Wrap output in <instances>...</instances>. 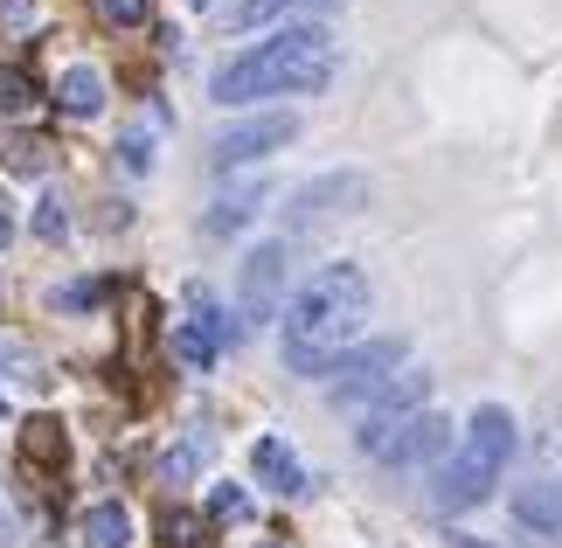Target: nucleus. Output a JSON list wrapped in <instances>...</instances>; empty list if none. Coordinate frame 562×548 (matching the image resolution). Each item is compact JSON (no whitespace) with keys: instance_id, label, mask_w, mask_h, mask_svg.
I'll return each instance as SVG.
<instances>
[{"instance_id":"f257e3e1","label":"nucleus","mask_w":562,"mask_h":548,"mask_svg":"<svg viewBox=\"0 0 562 548\" xmlns=\"http://www.w3.org/2000/svg\"><path fill=\"white\" fill-rule=\"evenodd\" d=\"M361 320H369V278H361L355 265L313 271L292 292V305H285V368H292V376H319V382H327L334 355L361 334Z\"/></svg>"},{"instance_id":"f03ea898","label":"nucleus","mask_w":562,"mask_h":548,"mask_svg":"<svg viewBox=\"0 0 562 548\" xmlns=\"http://www.w3.org/2000/svg\"><path fill=\"white\" fill-rule=\"evenodd\" d=\"M334 77V35L327 29H278L271 42H257V49L229 56L223 70H215L209 98L215 104H257V98H292V91H327Z\"/></svg>"},{"instance_id":"7ed1b4c3","label":"nucleus","mask_w":562,"mask_h":548,"mask_svg":"<svg viewBox=\"0 0 562 548\" xmlns=\"http://www.w3.org/2000/svg\"><path fill=\"white\" fill-rule=\"evenodd\" d=\"M507 458H514V416H507L501 403L472 410L465 437L451 445V458L438 466V479H430V507H438V514L480 507V500L493 493V479L507 472Z\"/></svg>"},{"instance_id":"20e7f679","label":"nucleus","mask_w":562,"mask_h":548,"mask_svg":"<svg viewBox=\"0 0 562 548\" xmlns=\"http://www.w3.org/2000/svg\"><path fill=\"white\" fill-rule=\"evenodd\" d=\"M396 368H403V340H396V334L361 340V347H340L334 368H327V396H334L340 410H369L375 389L396 382Z\"/></svg>"},{"instance_id":"39448f33","label":"nucleus","mask_w":562,"mask_h":548,"mask_svg":"<svg viewBox=\"0 0 562 548\" xmlns=\"http://www.w3.org/2000/svg\"><path fill=\"white\" fill-rule=\"evenodd\" d=\"M285 278H292V244L285 236L257 244L244 257V271H236V305H244V320H285Z\"/></svg>"},{"instance_id":"423d86ee","label":"nucleus","mask_w":562,"mask_h":548,"mask_svg":"<svg viewBox=\"0 0 562 548\" xmlns=\"http://www.w3.org/2000/svg\"><path fill=\"white\" fill-rule=\"evenodd\" d=\"M292 139H299V119L292 112H257V119L223 125V133L209 139V160L215 167H250V160H265V153L292 146Z\"/></svg>"},{"instance_id":"0eeeda50","label":"nucleus","mask_w":562,"mask_h":548,"mask_svg":"<svg viewBox=\"0 0 562 548\" xmlns=\"http://www.w3.org/2000/svg\"><path fill=\"white\" fill-rule=\"evenodd\" d=\"M424 396H430V368H403L396 382H382V389H375V403L361 410V430H355V437H361V451L375 458V451L389 445V430L409 424V416L424 410Z\"/></svg>"},{"instance_id":"6e6552de","label":"nucleus","mask_w":562,"mask_h":548,"mask_svg":"<svg viewBox=\"0 0 562 548\" xmlns=\"http://www.w3.org/2000/svg\"><path fill=\"white\" fill-rule=\"evenodd\" d=\"M236 340V326H229V313L215 305L202 284L188 292V313H181V326H175V361L181 368H215V355Z\"/></svg>"},{"instance_id":"1a4fd4ad","label":"nucleus","mask_w":562,"mask_h":548,"mask_svg":"<svg viewBox=\"0 0 562 548\" xmlns=\"http://www.w3.org/2000/svg\"><path fill=\"white\" fill-rule=\"evenodd\" d=\"M369 202V181L361 174H319V181H306L285 202V230L299 236V230H313V223H334V215H348V209H361Z\"/></svg>"},{"instance_id":"9d476101","label":"nucleus","mask_w":562,"mask_h":548,"mask_svg":"<svg viewBox=\"0 0 562 548\" xmlns=\"http://www.w3.org/2000/svg\"><path fill=\"white\" fill-rule=\"evenodd\" d=\"M375 458H382L389 472H417V466H430V458H451V416L417 410L409 424L389 430V445H382Z\"/></svg>"},{"instance_id":"9b49d317","label":"nucleus","mask_w":562,"mask_h":548,"mask_svg":"<svg viewBox=\"0 0 562 548\" xmlns=\"http://www.w3.org/2000/svg\"><path fill=\"white\" fill-rule=\"evenodd\" d=\"M250 472H257V487L265 493H306V466H299V451L285 445V437H257L250 445Z\"/></svg>"},{"instance_id":"f8f14e48","label":"nucleus","mask_w":562,"mask_h":548,"mask_svg":"<svg viewBox=\"0 0 562 548\" xmlns=\"http://www.w3.org/2000/svg\"><path fill=\"white\" fill-rule=\"evenodd\" d=\"M63 458H70V437H63V424L56 416H29V424H21V466H42V472H63Z\"/></svg>"},{"instance_id":"ddd939ff","label":"nucleus","mask_w":562,"mask_h":548,"mask_svg":"<svg viewBox=\"0 0 562 548\" xmlns=\"http://www.w3.org/2000/svg\"><path fill=\"white\" fill-rule=\"evenodd\" d=\"M56 112L98 119V112H104V70H91V63H70V70L56 77Z\"/></svg>"},{"instance_id":"4468645a","label":"nucleus","mask_w":562,"mask_h":548,"mask_svg":"<svg viewBox=\"0 0 562 548\" xmlns=\"http://www.w3.org/2000/svg\"><path fill=\"white\" fill-rule=\"evenodd\" d=\"M514 514H521L528 528H542V535H562V479H528V487H514Z\"/></svg>"},{"instance_id":"2eb2a0df","label":"nucleus","mask_w":562,"mask_h":548,"mask_svg":"<svg viewBox=\"0 0 562 548\" xmlns=\"http://www.w3.org/2000/svg\"><path fill=\"white\" fill-rule=\"evenodd\" d=\"M257 209H265V181H244V188H229L223 202H215V209L202 215V230H209V236H236V230H244Z\"/></svg>"},{"instance_id":"dca6fc26","label":"nucleus","mask_w":562,"mask_h":548,"mask_svg":"<svg viewBox=\"0 0 562 548\" xmlns=\"http://www.w3.org/2000/svg\"><path fill=\"white\" fill-rule=\"evenodd\" d=\"M125 541H133V514H125L119 500L83 507V548H125Z\"/></svg>"},{"instance_id":"f3484780","label":"nucleus","mask_w":562,"mask_h":548,"mask_svg":"<svg viewBox=\"0 0 562 548\" xmlns=\"http://www.w3.org/2000/svg\"><path fill=\"white\" fill-rule=\"evenodd\" d=\"M202 458H209V437H202V430L181 437V445H167V451H160V487H188V479L202 472Z\"/></svg>"},{"instance_id":"a211bd4d","label":"nucleus","mask_w":562,"mask_h":548,"mask_svg":"<svg viewBox=\"0 0 562 548\" xmlns=\"http://www.w3.org/2000/svg\"><path fill=\"white\" fill-rule=\"evenodd\" d=\"M160 541H167V548H209V521L167 507V514H160Z\"/></svg>"},{"instance_id":"6ab92c4d","label":"nucleus","mask_w":562,"mask_h":548,"mask_svg":"<svg viewBox=\"0 0 562 548\" xmlns=\"http://www.w3.org/2000/svg\"><path fill=\"white\" fill-rule=\"evenodd\" d=\"M209 521H223V528H236V521H250V493L223 479V487L209 493Z\"/></svg>"},{"instance_id":"aec40b11","label":"nucleus","mask_w":562,"mask_h":548,"mask_svg":"<svg viewBox=\"0 0 562 548\" xmlns=\"http://www.w3.org/2000/svg\"><path fill=\"white\" fill-rule=\"evenodd\" d=\"M292 0H236L229 8V35H244V29H265V21H278Z\"/></svg>"},{"instance_id":"412c9836","label":"nucleus","mask_w":562,"mask_h":548,"mask_svg":"<svg viewBox=\"0 0 562 548\" xmlns=\"http://www.w3.org/2000/svg\"><path fill=\"white\" fill-rule=\"evenodd\" d=\"M91 14L104 29H139V21L154 14V0H91Z\"/></svg>"},{"instance_id":"4be33fe9","label":"nucleus","mask_w":562,"mask_h":548,"mask_svg":"<svg viewBox=\"0 0 562 548\" xmlns=\"http://www.w3.org/2000/svg\"><path fill=\"white\" fill-rule=\"evenodd\" d=\"M29 104H35V83L21 70H0V119H21Z\"/></svg>"},{"instance_id":"5701e85b","label":"nucleus","mask_w":562,"mask_h":548,"mask_svg":"<svg viewBox=\"0 0 562 548\" xmlns=\"http://www.w3.org/2000/svg\"><path fill=\"white\" fill-rule=\"evenodd\" d=\"M35 21H42L35 0H0V29H8L14 42H29V35H35Z\"/></svg>"},{"instance_id":"b1692460","label":"nucleus","mask_w":562,"mask_h":548,"mask_svg":"<svg viewBox=\"0 0 562 548\" xmlns=\"http://www.w3.org/2000/svg\"><path fill=\"white\" fill-rule=\"evenodd\" d=\"M119 160H125V174H146V167H154V133H146V125H133V133L119 139Z\"/></svg>"},{"instance_id":"393cba45","label":"nucleus","mask_w":562,"mask_h":548,"mask_svg":"<svg viewBox=\"0 0 562 548\" xmlns=\"http://www.w3.org/2000/svg\"><path fill=\"white\" fill-rule=\"evenodd\" d=\"M63 230H70L63 202H35V236H42V244H63Z\"/></svg>"},{"instance_id":"a878e982","label":"nucleus","mask_w":562,"mask_h":548,"mask_svg":"<svg viewBox=\"0 0 562 548\" xmlns=\"http://www.w3.org/2000/svg\"><path fill=\"white\" fill-rule=\"evenodd\" d=\"M98 299H104V284H91V278H77V284H63V292H56L63 313H83V305H98Z\"/></svg>"},{"instance_id":"bb28decb","label":"nucleus","mask_w":562,"mask_h":548,"mask_svg":"<svg viewBox=\"0 0 562 548\" xmlns=\"http://www.w3.org/2000/svg\"><path fill=\"white\" fill-rule=\"evenodd\" d=\"M14 541H21V521H14L8 500H0V548H14Z\"/></svg>"},{"instance_id":"cd10ccee","label":"nucleus","mask_w":562,"mask_h":548,"mask_svg":"<svg viewBox=\"0 0 562 548\" xmlns=\"http://www.w3.org/2000/svg\"><path fill=\"white\" fill-rule=\"evenodd\" d=\"M8 236H14V215H8V202H0V250H8Z\"/></svg>"},{"instance_id":"c85d7f7f","label":"nucleus","mask_w":562,"mask_h":548,"mask_svg":"<svg viewBox=\"0 0 562 548\" xmlns=\"http://www.w3.org/2000/svg\"><path fill=\"white\" fill-rule=\"evenodd\" d=\"M451 548H486V541H472V535H451Z\"/></svg>"},{"instance_id":"c756f323","label":"nucleus","mask_w":562,"mask_h":548,"mask_svg":"<svg viewBox=\"0 0 562 548\" xmlns=\"http://www.w3.org/2000/svg\"><path fill=\"white\" fill-rule=\"evenodd\" d=\"M0 424H8V396H0Z\"/></svg>"},{"instance_id":"7c9ffc66","label":"nucleus","mask_w":562,"mask_h":548,"mask_svg":"<svg viewBox=\"0 0 562 548\" xmlns=\"http://www.w3.org/2000/svg\"><path fill=\"white\" fill-rule=\"evenodd\" d=\"M257 548H285V541H257Z\"/></svg>"},{"instance_id":"2f4dec72","label":"nucleus","mask_w":562,"mask_h":548,"mask_svg":"<svg viewBox=\"0 0 562 548\" xmlns=\"http://www.w3.org/2000/svg\"><path fill=\"white\" fill-rule=\"evenodd\" d=\"M188 8H209V0H188Z\"/></svg>"}]
</instances>
